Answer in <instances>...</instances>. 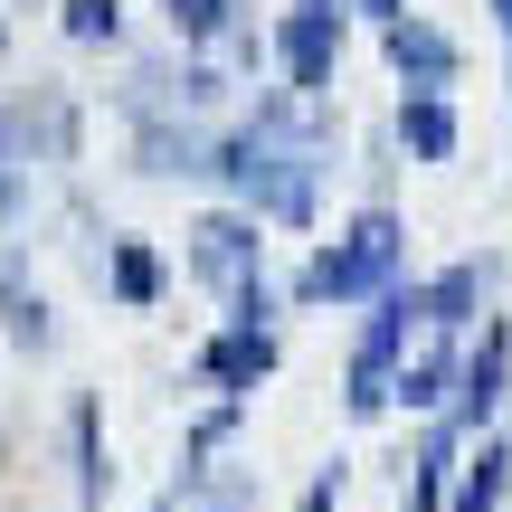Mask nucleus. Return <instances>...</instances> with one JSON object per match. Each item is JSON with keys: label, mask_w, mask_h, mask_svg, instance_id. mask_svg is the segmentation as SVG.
Here are the masks:
<instances>
[{"label": "nucleus", "mask_w": 512, "mask_h": 512, "mask_svg": "<svg viewBox=\"0 0 512 512\" xmlns=\"http://www.w3.org/2000/svg\"><path fill=\"white\" fill-rule=\"evenodd\" d=\"M323 171H332V124H323L313 95H285V86H266L238 124L209 143V181L238 209H256L266 228H313Z\"/></svg>", "instance_id": "obj_1"}, {"label": "nucleus", "mask_w": 512, "mask_h": 512, "mask_svg": "<svg viewBox=\"0 0 512 512\" xmlns=\"http://www.w3.org/2000/svg\"><path fill=\"white\" fill-rule=\"evenodd\" d=\"M389 285H408V219H399V200H361L304 266H294V304H380Z\"/></svg>", "instance_id": "obj_2"}, {"label": "nucleus", "mask_w": 512, "mask_h": 512, "mask_svg": "<svg viewBox=\"0 0 512 512\" xmlns=\"http://www.w3.org/2000/svg\"><path fill=\"white\" fill-rule=\"evenodd\" d=\"M418 342H427L418 332V285H389L380 304H370L361 342H351V370H342V408L351 418H389V408H399V361Z\"/></svg>", "instance_id": "obj_3"}, {"label": "nucleus", "mask_w": 512, "mask_h": 512, "mask_svg": "<svg viewBox=\"0 0 512 512\" xmlns=\"http://www.w3.org/2000/svg\"><path fill=\"white\" fill-rule=\"evenodd\" d=\"M342 48H351V0H294L266 29V57H275V76H285V95H313V105H323L332 76H342Z\"/></svg>", "instance_id": "obj_4"}, {"label": "nucleus", "mask_w": 512, "mask_h": 512, "mask_svg": "<svg viewBox=\"0 0 512 512\" xmlns=\"http://www.w3.org/2000/svg\"><path fill=\"white\" fill-rule=\"evenodd\" d=\"M181 266L200 275L209 294H238V285H256V275H266V219H256V209H200V219H190V238H181Z\"/></svg>", "instance_id": "obj_5"}, {"label": "nucleus", "mask_w": 512, "mask_h": 512, "mask_svg": "<svg viewBox=\"0 0 512 512\" xmlns=\"http://www.w3.org/2000/svg\"><path fill=\"white\" fill-rule=\"evenodd\" d=\"M494 285H503V256H456V266H437L418 285V332H437V342H456L465 323H484L494 313Z\"/></svg>", "instance_id": "obj_6"}, {"label": "nucleus", "mask_w": 512, "mask_h": 512, "mask_svg": "<svg viewBox=\"0 0 512 512\" xmlns=\"http://www.w3.org/2000/svg\"><path fill=\"white\" fill-rule=\"evenodd\" d=\"M380 48H389V76H399V95H446L465 76V48L437 29L427 10H408V19H389L380 29Z\"/></svg>", "instance_id": "obj_7"}, {"label": "nucleus", "mask_w": 512, "mask_h": 512, "mask_svg": "<svg viewBox=\"0 0 512 512\" xmlns=\"http://www.w3.org/2000/svg\"><path fill=\"white\" fill-rule=\"evenodd\" d=\"M503 399H512V323H503V313H484V342L465 351V370H456V408H446V418H456L465 437H484V418H494Z\"/></svg>", "instance_id": "obj_8"}, {"label": "nucleus", "mask_w": 512, "mask_h": 512, "mask_svg": "<svg viewBox=\"0 0 512 512\" xmlns=\"http://www.w3.org/2000/svg\"><path fill=\"white\" fill-rule=\"evenodd\" d=\"M275 323H219L200 342V380L219 389V399H256V380H275Z\"/></svg>", "instance_id": "obj_9"}, {"label": "nucleus", "mask_w": 512, "mask_h": 512, "mask_svg": "<svg viewBox=\"0 0 512 512\" xmlns=\"http://www.w3.org/2000/svg\"><path fill=\"white\" fill-rule=\"evenodd\" d=\"M209 143L190 114H133V171L143 181H209Z\"/></svg>", "instance_id": "obj_10"}, {"label": "nucleus", "mask_w": 512, "mask_h": 512, "mask_svg": "<svg viewBox=\"0 0 512 512\" xmlns=\"http://www.w3.org/2000/svg\"><path fill=\"white\" fill-rule=\"evenodd\" d=\"M389 143L408 152V162H456V143H465V114H456V95H399V114H389Z\"/></svg>", "instance_id": "obj_11"}, {"label": "nucleus", "mask_w": 512, "mask_h": 512, "mask_svg": "<svg viewBox=\"0 0 512 512\" xmlns=\"http://www.w3.org/2000/svg\"><path fill=\"white\" fill-rule=\"evenodd\" d=\"M0 332H10L29 361L57 351V313H48V294L29 285V256H19V247H0Z\"/></svg>", "instance_id": "obj_12"}, {"label": "nucleus", "mask_w": 512, "mask_h": 512, "mask_svg": "<svg viewBox=\"0 0 512 512\" xmlns=\"http://www.w3.org/2000/svg\"><path fill=\"white\" fill-rule=\"evenodd\" d=\"M152 10L171 19V38H181L190 57H209V48H238V57H256L247 0H152Z\"/></svg>", "instance_id": "obj_13"}, {"label": "nucleus", "mask_w": 512, "mask_h": 512, "mask_svg": "<svg viewBox=\"0 0 512 512\" xmlns=\"http://www.w3.org/2000/svg\"><path fill=\"white\" fill-rule=\"evenodd\" d=\"M67 456H76V503L105 512V494H114V456H105V408H95V389H76V399H67Z\"/></svg>", "instance_id": "obj_14"}, {"label": "nucleus", "mask_w": 512, "mask_h": 512, "mask_svg": "<svg viewBox=\"0 0 512 512\" xmlns=\"http://www.w3.org/2000/svg\"><path fill=\"white\" fill-rule=\"evenodd\" d=\"M456 456H465V427L437 418V427L418 437V456H408V494H399V512H446V494H456Z\"/></svg>", "instance_id": "obj_15"}, {"label": "nucleus", "mask_w": 512, "mask_h": 512, "mask_svg": "<svg viewBox=\"0 0 512 512\" xmlns=\"http://www.w3.org/2000/svg\"><path fill=\"white\" fill-rule=\"evenodd\" d=\"M162 285H171V266H162V247H152V238H105V294L124 313H152V304H162Z\"/></svg>", "instance_id": "obj_16"}, {"label": "nucleus", "mask_w": 512, "mask_h": 512, "mask_svg": "<svg viewBox=\"0 0 512 512\" xmlns=\"http://www.w3.org/2000/svg\"><path fill=\"white\" fill-rule=\"evenodd\" d=\"M456 370H465V351L427 332V342L399 361V408H437V418H446V408H456Z\"/></svg>", "instance_id": "obj_17"}, {"label": "nucleus", "mask_w": 512, "mask_h": 512, "mask_svg": "<svg viewBox=\"0 0 512 512\" xmlns=\"http://www.w3.org/2000/svg\"><path fill=\"white\" fill-rule=\"evenodd\" d=\"M503 484H512V437H484L456 456V494L446 512H503Z\"/></svg>", "instance_id": "obj_18"}, {"label": "nucleus", "mask_w": 512, "mask_h": 512, "mask_svg": "<svg viewBox=\"0 0 512 512\" xmlns=\"http://www.w3.org/2000/svg\"><path fill=\"white\" fill-rule=\"evenodd\" d=\"M57 29H67L76 48H114V38H124V0H67Z\"/></svg>", "instance_id": "obj_19"}, {"label": "nucleus", "mask_w": 512, "mask_h": 512, "mask_svg": "<svg viewBox=\"0 0 512 512\" xmlns=\"http://www.w3.org/2000/svg\"><path fill=\"white\" fill-rule=\"evenodd\" d=\"M29 171V143H19V105H0V181Z\"/></svg>", "instance_id": "obj_20"}, {"label": "nucleus", "mask_w": 512, "mask_h": 512, "mask_svg": "<svg viewBox=\"0 0 512 512\" xmlns=\"http://www.w3.org/2000/svg\"><path fill=\"white\" fill-rule=\"evenodd\" d=\"M332 503H342V465H323V475L304 484V503H294V512H332Z\"/></svg>", "instance_id": "obj_21"}, {"label": "nucleus", "mask_w": 512, "mask_h": 512, "mask_svg": "<svg viewBox=\"0 0 512 512\" xmlns=\"http://www.w3.org/2000/svg\"><path fill=\"white\" fill-rule=\"evenodd\" d=\"M361 19H370V29H389V19H408V0H361Z\"/></svg>", "instance_id": "obj_22"}, {"label": "nucleus", "mask_w": 512, "mask_h": 512, "mask_svg": "<svg viewBox=\"0 0 512 512\" xmlns=\"http://www.w3.org/2000/svg\"><path fill=\"white\" fill-rule=\"evenodd\" d=\"M494 10V29H503V76H512V0H484Z\"/></svg>", "instance_id": "obj_23"}, {"label": "nucleus", "mask_w": 512, "mask_h": 512, "mask_svg": "<svg viewBox=\"0 0 512 512\" xmlns=\"http://www.w3.org/2000/svg\"><path fill=\"white\" fill-rule=\"evenodd\" d=\"M0 48H10V19H0Z\"/></svg>", "instance_id": "obj_24"}, {"label": "nucleus", "mask_w": 512, "mask_h": 512, "mask_svg": "<svg viewBox=\"0 0 512 512\" xmlns=\"http://www.w3.org/2000/svg\"><path fill=\"white\" fill-rule=\"evenodd\" d=\"M200 512H228V503H200Z\"/></svg>", "instance_id": "obj_25"}]
</instances>
